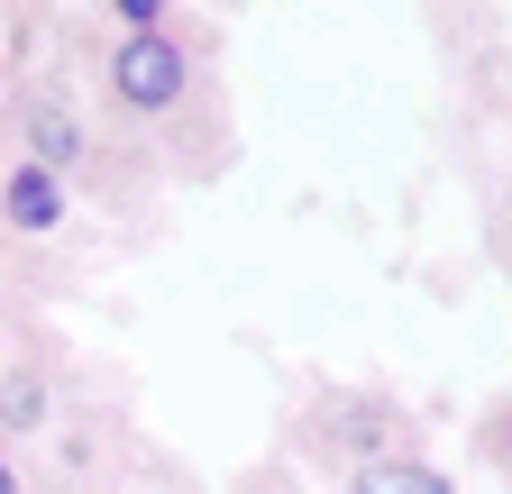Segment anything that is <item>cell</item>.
I'll list each match as a JSON object with an SVG mask.
<instances>
[{
  "instance_id": "obj_3",
  "label": "cell",
  "mask_w": 512,
  "mask_h": 494,
  "mask_svg": "<svg viewBox=\"0 0 512 494\" xmlns=\"http://www.w3.org/2000/svg\"><path fill=\"white\" fill-rule=\"evenodd\" d=\"M357 494H448L430 467H403V458H384V467H366L357 476Z\"/></svg>"
},
{
  "instance_id": "obj_5",
  "label": "cell",
  "mask_w": 512,
  "mask_h": 494,
  "mask_svg": "<svg viewBox=\"0 0 512 494\" xmlns=\"http://www.w3.org/2000/svg\"><path fill=\"white\" fill-rule=\"evenodd\" d=\"M0 421H37V385H28V376L10 385V403H0Z\"/></svg>"
},
{
  "instance_id": "obj_1",
  "label": "cell",
  "mask_w": 512,
  "mask_h": 494,
  "mask_svg": "<svg viewBox=\"0 0 512 494\" xmlns=\"http://www.w3.org/2000/svg\"><path fill=\"white\" fill-rule=\"evenodd\" d=\"M119 92H128V110H165L183 92V46L156 37V28H138V37L119 46Z\"/></svg>"
},
{
  "instance_id": "obj_2",
  "label": "cell",
  "mask_w": 512,
  "mask_h": 494,
  "mask_svg": "<svg viewBox=\"0 0 512 494\" xmlns=\"http://www.w3.org/2000/svg\"><path fill=\"white\" fill-rule=\"evenodd\" d=\"M55 211H64V183H55L46 165H19V174H10V220H19V229H55Z\"/></svg>"
},
{
  "instance_id": "obj_4",
  "label": "cell",
  "mask_w": 512,
  "mask_h": 494,
  "mask_svg": "<svg viewBox=\"0 0 512 494\" xmlns=\"http://www.w3.org/2000/svg\"><path fill=\"white\" fill-rule=\"evenodd\" d=\"M74 147H83V138H74V119H64V110H37V156H46V174L74 156Z\"/></svg>"
}]
</instances>
